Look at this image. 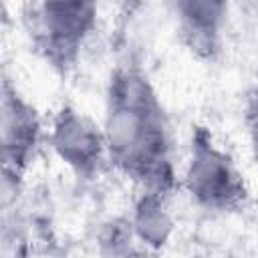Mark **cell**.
I'll return each mask as SVG.
<instances>
[{
	"label": "cell",
	"instance_id": "obj_6",
	"mask_svg": "<svg viewBox=\"0 0 258 258\" xmlns=\"http://www.w3.org/2000/svg\"><path fill=\"white\" fill-rule=\"evenodd\" d=\"M179 16V34L187 48L200 56L212 58L220 50L222 22L228 6L224 2L187 0L175 4Z\"/></svg>",
	"mask_w": 258,
	"mask_h": 258
},
{
	"label": "cell",
	"instance_id": "obj_7",
	"mask_svg": "<svg viewBox=\"0 0 258 258\" xmlns=\"http://www.w3.org/2000/svg\"><path fill=\"white\" fill-rule=\"evenodd\" d=\"M171 218L163 206L161 194L147 191L135 206L133 216V230L139 236V240L147 246L159 248L165 244L169 232H171Z\"/></svg>",
	"mask_w": 258,
	"mask_h": 258
},
{
	"label": "cell",
	"instance_id": "obj_2",
	"mask_svg": "<svg viewBox=\"0 0 258 258\" xmlns=\"http://www.w3.org/2000/svg\"><path fill=\"white\" fill-rule=\"evenodd\" d=\"M185 187L208 210H236L246 200V185L234 159L214 143L204 127H198L191 135Z\"/></svg>",
	"mask_w": 258,
	"mask_h": 258
},
{
	"label": "cell",
	"instance_id": "obj_5",
	"mask_svg": "<svg viewBox=\"0 0 258 258\" xmlns=\"http://www.w3.org/2000/svg\"><path fill=\"white\" fill-rule=\"evenodd\" d=\"M40 139V119L34 107L8 83L2 91V149L6 171L26 167Z\"/></svg>",
	"mask_w": 258,
	"mask_h": 258
},
{
	"label": "cell",
	"instance_id": "obj_4",
	"mask_svg": "<svg viewBox=\"0 0 258 258\" xmlns=\"http://www.w3.org/2000/svg\"><path fill=\"white\" fill-rule=\"evenodd\" d=\"M50 143L56 155L77 173H93L107 155L105 135L87 115L62 107L52 123Z\"/></svg>",
	"mask_w": 258,
	"mask_h": 258
},
{
	"label": "cell",
	"instance_id": "obj_1",
	"mask_svg": "<svg viewBox=\"0 0 258 258\" xmlns=\"http://www.w3.org/2000/svg\"><path fill=\"white\" fill-rule=\"evenodd\" d=\"M103 135L111 163L147 191L165 194L173 185L169 125L139 71L119 69L111 77Z\"/></svg>",
	"mask_w": 258,
	"mask_h": 258
},
{
	"label": "cell",
	"instance_id": "obj_3",
	"mask_svg": "<svg viewBox=\"0 0 258 258\" xmlns=\"http://www.w3.org/2000/svg\"><path fill=\"white\" fill-rule=\"evenodd\" d=\"M32 34L38 48L56 67H69L95 26L91 2H42L32 6Z\"/></svg>",
	"mask_w": 258,
	"mask_h": 258
}]
</instances>
